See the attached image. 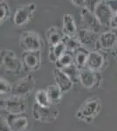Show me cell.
<instances>
[{
	"label": "cell",
	"mask_w": 117,
	"mask_h": 131,
	"mask_svg": "<svg viewBox=\"0 0 117 131\" xmlns=\"http://www.w3.org/2000/svg\"><path fill=\"white\" fill-rule=\"evenodd\" d=\"M101 110V100L92 98L87 101L77 112L78 118L89 122Z\"/></svg>",
	"instance_id": "1"
},
{
	"label": "cell",
	"mask_w": 117,
	"mask_h": 131,
	"mask_svg": "<svg viewBox=\"0 0 117 131\" xmlns=\"http://www.w3.org/2000/svg\"><path fill=\"white\" fill-rule=\"evenodd\" d=\"M20 46L25 52H35L41 48V39L34 31H25L20 37Z\"/></svg>",
	"instance_id": "2"
},
{
	"label": "cell",
	"mask_w": 117,
	"mask_h": 131,
	"mask_svg": "<svg viewBox=\"0 0 117 131\" xmlns=\"http://www.w3.org/2000/svg\"><path fill=\"white\" fill-rule=\"evenodd\" d=\"M8 111L10 115H19L23 114V112L26 109V101L24 97L13 95L9 98H6L3 100V104L1 105Z\"/></svg>",
	"instance_id": "3"
},
{
	"label": "cell",
	"mask_w": 117,
	"mask_h": 131,
	"mask_svg": "<svg viewBox=\"0 0 117 131\" xmlns=\"http://www.w3.org/2000/svg\"><path fill=\"white\" fill-rule=\"evenodd\" d=\"M114 14V13L106 3V1H100L94 10V15L96 16L97 19L100 21L102 26L105 27L111 26Z\"/></svg>",
	"instance_id": "4"
},
{
	"label": "cell",
	"mask_w": 117,
	"mask_h": 131,
	"mask_svg": "<svg viewBox=\"0 0 117 131\" xmlns=\"http://www.w3.org/2000/svg\"><path fill=\"white\" fill-rule=\"evenodd\" d=\"M1 65L7 71L13 73H18L21 68L19 60L16 54L10 50L1 51Z\"/></svg>",
	"instance_id": "5"
},
{
	"label": "cell",
	"mask_w": 117,
	"mask_h": 131,
	"mask_svg": "<svg viewBox=\"0 0 117 131\" xmlns=\"http://www.w3.org/2000/svg\"><path fill=\"white\" fill-rule=\"evenodd\" d=\"M35 86V81L31 75L25 76L18 80L12 86V92L14 95L23 97L33 90Z\"/></svg>",
	"instance_id": "6"
},
{
	"label": "cell",
	"mask_w": 117,
	"mask_h": 131,
	"mask_svg": "<svg viewBox=\"0 0 117 131\" xmlns=\"http://www.w3.org/2000/svg\"><path fill=\"white\" fill-rule=\"evenodd\" d=\"M80 19H81L82 25L88 31H91L93 32L98 33L101 28V25L100 21L97 19L94 13L90 12L87 8H82L80 12Z\"/></svg>",
	"instance_id": "7"
},
{
	"label": "cell",
	"mask_w": 117,
	"mask_h": 131,
	"mask_svg": "<svg viewBox=\"0 0 117 131\" xmlns=\"http://www.w3.org/2000/svg\"><path fill=\"white\" fill-rule=\"evenodd\" d=\"M33 115L35 120L41 122H52L56 119L58 112L56 110H52L49 107H43L37 103L33 105Z\"/></svg>",
	"instance_id": "8"
},
{
	"label": "cell",
	"mask_w": 117,
	"mask_h": 131,
	"mask_svg": "<svg viewBox=\"0 0 117 131\" xmlns=\"http://www.w3.org/2000/svg\"><path fill=\"white\" fill-rule=\"evenodd\" d=\"M36 9L34 4L22 5L16 10L14 14V23L16 25L21 26L30 20Z\"/></svg>",
	"instance_id": "9"
},
{
	"label": "cell",
	"mask_w": 117,
	"mask_h": 131,
	"mask_svg": "<svg viewBox=\"0 0 117 131\" xmlns=\"http://www.w3.org/2000/svg\"><path fill=\"white\" fill-rule=\"evenodd\" d=\"M78 39L80 45H82V46H84L88 50L89 48H95L97 45H100L99 37H98L97 33L88 31L87 29H81L80 31Z\"/></svg>",
	"instance_id": "10"
},
{
	"label": "cell",
	"mask_w": 117,
	"mask_h": 131,
	"mask_svg": "<svg viewBox=\"0 0 117 131\" xmlns=\"http://www.w3.org/2000/svg\"><path fill=\"white\" fill-rule=\"evenodd\" d=\"M22 60L25 68L27 70H37L41 63V54L39 51L25 52L22 55Z\"/></svg>",
	"instance_id": "11"
},
{
	"label": "cell",
	"mask_w": 117,
	"mask_h": 131,
	"mask_svg": "<svg viewBox=\"0 0 117 131\" xmlns=\"http://www.w3.org/2000/svg\"><path fill=\"white\" fill-rule=\"evenodd\" d=\"M7 123L9 124L12 130L14 131H24L27 127L28 121L27 118L23 115H10L7 120Z\"/></svg>",
	"instance_id": "12"
},
{
	"label": "cell",
	"mask_w": 117,
	"mask_h": 131,
	"mask_svg": "<svg viewBox=\"0 0 117 131\" xmlns=\"http://www.w3.org/2000/svg\"><path fill=\"white\" fill-rule=\"evenodd\" d=\"M54 79L56 84L59 86L62 93L69 91L73 86V81L69 79V77L60 69L56 68L54 70Z\"/></svg>",
	"instance_id": "13"
},
{
	"label": "cell",
	"mask_w": 117,
	"mask_h": 131,
	"mask_svg": "<svg viewBox=\"0 0 117 131\" xmlns=\"http://www.w3.org/2000/svg\"><path fill=\"white\" fill-rule=\"evenodd\" d=\"M80 81L83 86L92 88L96 82V76L93 71L87 68L86 67L80 69Z\"/></svg>",
	"instance_id": "14"
},
{
	"label": "cell",
	"mask_w": 117,
	"mask_h": 131,
	"mask_svg": "<svg viewBox=\"0 0 117 131\" xmlns=\"http://www.w3.org/2000/svg\"><path fill=\"white\" fill-rule=\"evenodd\" d=\"M103 62L104 59L101 53H99L97 52H91L85 67L94 72L96 70H99L102 67Z\"/></svg>",
	"instance_id": "15"
},
{
	"label": "cell",
	"mask_w": 117,
	"mask_h": 131,
	"mask_svg": "<svg viewBox=\"0 0 117 131\" xmlns=\"http://www.w3.org/2000/svg\"><path fill=\"white\" fill-rule=\"evenodd\" d=\"M77 31L73 17L70 14H65L63 16V32L67 36H74Z\"/></svg>",
	"instance_id": "16"
},
{
	"label": "cell",
	"mask_w": 117,
	"mask_h": 131,
	"mask_svg": "<svg viewBox=\"0 0 117 131\" xmlns=\"http://www.w3.org/2000/svg\"><path fill=\"white\" fill-rule=\"evenodd\" d=\"M89 54H90V52H88V50L82 46H80V47H79L78 49L73 52L74 63H75V65L77 66L80 69L82 68V67H85Z\"/></svg>",
	"instance_id": "17"
},
{
	"label": "cell",
	"mask_w": 117,
	"mask_h": 131,
	"mask_svg": "<svg viewBox=\"0 0 117 131\" xmlns=\"http://www.w3.org/2000/svg\"><path fill=\"white\" fill-rule=\"evenodd\" d=\"M116 41V34L113 31H104L99 36V42L101 47L108 49L114 45Z\"/></svg>",
	"instance_id": "18"
},
{
	"label": "cell",
	"mask_w": 117,
	"mask_h": 131,
	"mask_svg": "<svg viewBox=\"0 0 117 131\" xmlns=\"http://www.w3.org/2000/svg\"><path fill=\"white\" fill-rule=\"evenodd\" d=\"M46 38H47V40L50 44V46H54L58 45L59 43H60V42H62L64 36L59 28L52 27L47 31Z\"/></svg>",
	"instance_id": "19"
},
{
	"label": "cell",
	"mask_w": 117,
	"mask_h": 131,
	"mask_svg": "<svg viewBox=\"0 0 117 131\" xmlns=\"http://www.w3.org/2000/svg\"><path fill=\"white\" fill-rule=\"evenodd\" d=\"M66 51H67V48H66V46L63 43V41L54 46H50V50H49V60L52 61V62L56 63L57 60L65 53Z\"/></svg>",
	"instance_id": "20"
},
{
	"label": "cell",
	"mask_w": 117,
	"mask_h": 131,
	"mask_svg": "<svg viewBox=\"0 0 117 131\" xmlns=\"http://www.w3.org/2000/svg\"><path fill=\"white\" fill-rule=\"evenodd\" d=\"M55 64H56L58 69H63L70 65L74 64L73 52H69V51H66L65 53L57 60V62Z\"/></svg>",
	"instance_id": "21"
},
{
	"label": "cell",
	"mask_w": 117,
	"mask_h": 131,
	"mask_svg": "<svg viewBox=\"0 0 117 131\" xmlns=\"http://www.w3.org/2000/svg\"><path fill=\"white\" fill-rule=\"evenodd\" d=\"M62 41H63V43L65 44L67 51H69V52H74L79 47L81 46L79 39L77 38L74 37V36L65 35Z\"/></svg>",
	"instance_id": "22"
},
{
	"label": "cell",
	"mask_w": 117,
	"mask_h": 131,
	"mask_svg": "<svg viewBox=\"0 0 117 131\" xmlns=\"http://www.w3.org/2000/svg\"><path fill=\"white\" fill-rule=\"evenodd\" d=\"M60 70H62L68 76L69 79L73 81V83H76V82L80 81V68L75 65V63L63 69H60Z\"/></svg>",
	"instance_id": "23"
},
{
	"label": "cell",
	"mask_w": 117,
	"mask_h": 131,
	"mask_svg": "<svg viewBox=\"0 0 117 131\" xmlns=\"http://www.w3.org/2000/svg\"><path fill=\"white\" fill-rule=\"evenodd\" d=\"M46 92H47L51 102H59L63 94L57 84H52V85L49 86Z\"/></svg>",
	"instance_id": "24"
},
{
	"label": "cell",
	"mask_w": 117,
	"mask_h": 131,
	"mask_svg": "<svg viewBox=\"0 0 117 131\" xmlns=\"http://www.w3.org/2000/svg\"><path fill=\"white\" fill-rule=\"evenodd\" d=\"M36 103L39 106L43 107H50L51 101L49 99V96L47 94V92L45 90H39L36 93L35 96Z\"/></svg>",
	"instance_id": "25"
},
{
	"label": "cell",
	"mask_w": 117,
	"mask_h": 131,
	"mask_svg": "<svg viewBox=\"0 0 117 131\" xmlns=\"http://www.w3.org/2000/svg\"><path fill=\"white\" fill-rule=\"evenodd\" d=\"M8 15H10V9L8 7V5L5 1H1V5H0V19L1 21L6 19Z\"/></svg>",
	"instance_id": "26"
},
{
	"label": "cell",
	"mask_w": 117,
	"mask_h": 131,
	"mask_svg": "<svg viewBox=\"0 0 117 131\" xmlns=\"http://www.w3.org/2000/svg\"><path fill=\"white\" fill-rule=\"evenodd\" d=\"M12 91V86L10 84L6 81L4 78H1V81H0V92L1 94H6V93Z\"/></svg>",
	"instance_id": "27"
},
{
	"label": "cell",
	"mask_w": 117,
	"mask_h": 131,
	"mask_svg": "<svg viewBox=\"0 0 117 131\" xmlns=\"http://www.w3.org/2000/svg\"><path fill=\"white\" fill-rule=\"evenodd\" d=\"M106 3L111 8V10H113L114 13H117V0H114V1H106Z\"/></svg>",
	"instance_id": "28"
},
{
	"label": "cell",
	"mask_w": 117,
	"mask_h": 131,
	"mask_svg": "<svg viewBox=\"0 0 117 131\" xmlns=\"http://www.w3.org/2000/svg\"><path fill=\"white\" fill-rule=\"evenodd\" d=\"M9 124L7 123V122H1V131H10Z\"/></svg>",
	"instance_id": "29"
},
{
	"label": "cell",
	"mask_w": 117,
	"mask_h": 131,
	"mask_svg": "<svg viewBox=\"0 0 117 131\" xmlns=\"http://www.w3.org/2000/svg\"><path fill=\"white\" fill-rule=\"evenodd\" d=\"M111 27L112 28H117V13L114 14L113 19L111 22Z\"/></svg>",
	"instance_id": "30"
},
{
	"label": "cell",
	"mask_w": 117,
	"mask_h": 131,
	"mask_svg": "<svg viewBox=\"0 0 117 131\" xmlns=\"http://www.w3.org/2000/svg\"><path fill=\"white\" fill-rule=\"evenodd\" d=\"M74 5H79V6H83V8L86 5V1H78V0H74V1H72Z\"/></svg>",
	"instance_id": "31"
}]
</instances>
